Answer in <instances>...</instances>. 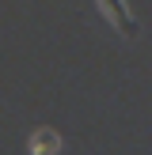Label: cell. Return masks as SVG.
Here are the masks:
<instances>
[{
  "instance_id": "7a4b0ae2",
  "label": "cell",
  "mask_w": 152,
  "mask_h": 155,
  "mask_svg": "<svg viewBox=\"0 0 152 155\" xmlns=\"http://www.w3.org/2000/svg\"><path fill=\"white\" fill-rule=\"evenodd\" d=\"M27 151L30 155H57L61 151V136L53 129H34L30 140H27Z\"/></svg>"
},
{
  "instance_id": "6da1fadb",
  "label": "cell",
  "mask_w": 152,
  "mask_h": 155,
  "mask_svg": "<svg viewBox=\"0 0 152 155\" xmlns=\"http://www.w3.org/2000/svg\"><path fill=\"white\" fill-rule=\"evenodd\" d=\"M95 4H99V12L106 15V23H110L122 38H137L141 34V23H137L129 0H95Z\"/></svg>"
}]
</instances>
